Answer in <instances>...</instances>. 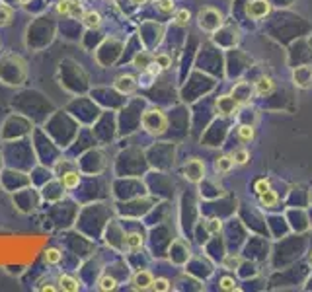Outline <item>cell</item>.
<instances>
[{
    "label": "cell",
    "instance_id": "cell-1",
    "mask_svg": "<svg viewBox=\"0 0 312 292\" xmlns=\"http://www.w3.org/2000/svg\"><path fill=\"white\" fill-rule=\"evenodd\" d=\"M143 127L147 129V133L158 137L168 129V119L160 109H149L143 115Z\"/></svg>",
    "mask_w": 312,
    "mask_h": 292
},
{
    "label": "cell",
    "instance_id": "cell-2",
    "mask_svg": "<svg viewBox=\"0 0 312 292\" xmlns=\"http://www.w3.org/2000/svg\"><path fill=\"white\" fill-rule=\"evenodd\" d=\"M184 174L191 183H199L205 175V164L199 158H191V160H187V164L184 168Z\"/></svg>",
    "mask_w": 312,
    "mask_h": 292
},
{
    "label": "cell",
    "instance_id": "cell-3",
    "mask_svg": "<svg viewBox=\"0 0 312 292\" xmlns=\"http://www.w3.org/2000/svg\"><path fill=\"white\" fill-rule=\"evenodd\" d=\"M238 107H240V103L232 96H220V97H217V101H215V109H217V113H220L222 117L234 115V113L238 111Z\"/></svg>",
    "mask_w": 312,
    "mask_h": 292
},
{
    "label": "cell",
    "instance_id": "cell-4",
    "mask_svg": "<svg viewBox=\"0 0 312 292\" xmlns=\"http://www.w3.org/2000/svg\"><path fill=\"white\" fill-rule=\"evenodd\" d=\"M269 12H271V4L267 0H250L246 4V14L252 20H261V18L269 16Z\"/></svg>",
    "mask_w": 312,
    "mask_h": 292
},
{
    "label": "cell",
    "instance_id": "cell-5",
    "mask_svg": "<svg viewBox=\"0 0 312 292\" xmlns=\"http://www.w3.org/2000/svg\"><path fill=\"white\" fill-rule=\"evenodd\" d=\"M57 14L61 16H70V18H80L84 14L82 4L78 0H59L57 4Z\"/></svg>",
    "mask_w": 312,
    "mask_h": 292
},
{
    "label": "cell",
    "instance_id": "cell-6",
    "mask_svg": "<svg viewBox=\"0 0 312 292\" xmlns=\"http://www.w3.org/2000/svg\"><path fill=\"white\" fill-rule=\"evenodd\" d=\"M254 94H256V90H254V86L248 84V82H238V84L232 88V97H234L240 105H242V103H248Z\"/></svg>",
    "mask_w": 312,
    "mask_h": 292
},
{
    "label": "cell",
    "instance_id": "cell-7",
    "mask_svg": "<svg viewBox=\"0 0 312 292\" xmlns=\"http://www.w3.org/2000/svg\"><path fill=\"white\" fill-rule=\"evenodd\" d=\"M137 86H139V82L131 74H121L115 78V90L121 94H133L137 90Z\"/></svg>",
    "mask_w": 312,
    "mask_h": 292
},
{
    "label": "cell",
    "instance_id": "cell-8",
    "mask_svg": "<svg viewBox=\"0 0 312 292\" xmlns=\"http://www.w3.org/2000/svg\"><path fill=\"white\" fill-rule=\"evenodd\" d=\"M295 86L299 88H311L312 86V66H299L293 70Z\"/></svg>",
    "mask_w": 312,
    "mask_h": 292
},
{
    "label": "cell",
    "instance_id": "cell-9",
    "mask_svg": "<svg viewBox=\"0 0 312 292\" xmlns=\"http://www.w3.org/2000/svg\"><path fill=\"white\" fill-rule=\"evenodd\" d=\"M155 283V277L151 271H139L135 277H133V289L135 291H151Z\"/></svg>",
    "mask_w": 312,
    "mask_h": 292
},
{
    "label": "cell",
    "instance_id": "cell-10",
    "mask_svg": "<svg viewBox=\"0 0 312 292\" xmlns=\"http://www.w3.org/2000/svg\"><path fill=\"white\" fill-rule=\"evenodd\" d=\"M80 20H82V24H84L88 29H98V28L102 26V16H100V12H96V10L84 12V14L80 16Z\"/></svg>",
    "mask_w": 312,
    "mask_h": 292
},
{
    "label": "cell",
    "instance_id": "cell-11",
    "mask_svg": "<svg viewBox=\"0 0 312 292\" xmlns=\"http://www.w3.org/2000/svg\"><path fill=\"white\" fill-rule=\"evenodd\" d=\"M59 289L64 292H76L80 289V285H78V281H76L74 277H70V275H61V277H59Z\"/></svg>",
    "mask_w": 312,
    "mask_h": 292
},
{
    "label": "cell",
    "instance_id": "cell-12",
    "mask_svg": "<svg viewBox=\"0 0 312 292\" xmlns=\"http://www.w3.org/2000/svg\"><path fill=\"white\" fill-rule=\"evenodd\" d=\"M273 88H275V84H273V80L269 76H261L260 80L254 84V90H256L258 96H265V94L273 92Z\"/></svg>",
    "mask_w": 312,
    "mask_h": 292
},
{
    "label": "cell",
    "instance_id": "cell-13",
    "mask_svg": "<svg viewBox=\"0 0 312 292\" xmlns=\"http://www.w3.org/2000/svg\"><path fill=\"white\" fill-rule=\"evenodd\" d=\"M232 168H234V160H232V156H220V158H217V160H215V170H217V172H220V174H228Z\"/></svg>",
    "mask_w": 312,
    "mask_h": 292
},
{
    "label": "cell",
    "instance_id": "cell-14",
    "mask_svg": "<svg viewBox=\"0 0 312 292\" xmlns=\"http://www.w3.org/2000/svg\"><path fill=\"white\" fill-rule=\"evenodd\" d=\"M143 236L141 234H137V232H131V234H127V238H125V245H127V249L129 251H137V249H141L143 247Z\"/></svg>",
    "mask_w": 312,
    "mask_h": 292
},
{
    "label": "cell",
    "instance_id": "cell-15",
    "mask_svg": "<svg viewBox=\"0 0 312 292\" xmlns=\"http://www.w3.org/2000/svg\"><path fill=\"white\" fill-rule=\"evenodd\" d=\"M78 183H80V174L78 172L70 170V172L62 174V185L66 189H74V187H78Z\"/></svg>",
    "mask_w": 312,
    "mask_h": 292
},
{
    "label": "cell",
    "instance_id": "cell-16",
    "mask_svg": "<svg viewBox=\"0 0 312 292\" xmlns=\"http://www.w3.org/2000/svg\"><path fill=\"white\" fill-rule=\"evenodd\" d=\"M117 289V281L113 279V277H109V275H104V277H100L98 279V291L102 292H111Z\"/></svg>",
    "mask_w": 312,
    "mask_h": 292
},
{
    "label": "cell",
    "instance_id": "cell-17",
    "mask_svg": "<svg viewBox=\"0 0 312 292\" xmlns=\"http://www.w3.org/2000/svg\"><path fill=\"white\" fill-rule=\"evenodd\" d=\"M254 137H256V131H254L252 125H240V127H238V139H240L242 143H252Z\"/></svg>",
    "mask_w": 312,
    "mask_h": 292
},
{
    "label": "cell",
    "instance_id": "cell-18",
    "mask_svg": "<svg viewBox=\"0 0 312 292\" xmlns=\"http://www.w3.org/2000/svg\"><path fill=\"white\" fill-rule=\"evenodd\" d=\"M277 201H279V197H277V193H275L273 189H269V191H265L263 195H260L261 206H265V208L275 206V204H277Z\"/></svg>",
    "mask_w": 312,
    "mask_h": 292
},
{
    "label": "cell",
    "instance_id": "cell-19",
    "mask_svg": "<svg viewBox=\"0 0 312 292\" xmlns=\"http://www.w3.org/2000/svg\"><path fill=\"white\" fill-rule=\"evenodd\" d=\"M153 60H155V55H151V53H139V55L135 57V66H137L139 70H145Z\"/></svg>",
    "mask_w": 312,
    "mask_h": 292
},
{
    "label": "cell",
    "instance_id": "cell-20",
    "mask_svg": "<svg viewBox=\"0 0 312 292\" xmlns=\"http://www.w3.org/2000/svg\"><path fill=\"white\" fill-rule=\"evenodd\" d=\"M240 263H242V257H240V255H232V253L222 259V267H224L226 271H236V269L240 267Z\"/></svg>",
    "mask_w": 312,
    "mask_h": 292
},
{
    "label": "cell",
    "instance_id": "cell-21",
    "mask_svg": "<svg viewBox=\"0 0 312 292\" xmlns=\"http://www.w3.org/2000/svg\"><path fill=\"white\" fill-rule=\"evenodd\" d=\"M12 18H14L12 8H10V6H6V4H0V28L10 26V24H12Z\"/></svg>",
    "mask_w": 312,
    "mask_h": 292
},
{
    "label": "cell",
    "instance_id": "cell-22",
    "mask_svg": "<svg viewBox=\"0 0 312 292\" xmlns=\"http://www.w3.org/2000/svg\"><path fill=\"white\" fill-rule=\"evenodd\" d=\"M61 259H62L61 249H57V247H49V249L45 251V263H47V265H59V263H61Z\"/></svg>",
    "mask_w": 312,
    "mask_h": 292
},
{
    "label": "cell",
    "instance_id": "cell-23",
    "mask_svg": "<svg viewBox=\"0 0 312 292\" xmlns=\"http://www.w3.org/2000/svg\"><path fill=\"white\" fill-rule=\"evenodd\" d=\"M232 160H234V166H244L250 160V154H248V150L238 148V150L232 152Z\"/></svg>",
    "mask_w": 312,
    "mask_h": 292
},
{
    "label": "cell",
    "instance_id": "cell-24",
    "mask_svg": "<svg viewBox=\"0 0 312 292\" xmlns=\"http://www.w3.org/2000/svg\"><path fill=\"white\" fill-rule=\"evenodd\" d=\"M189 18H191V14H189L187 8H182V10H178V12L174 14V22H176L178 26H187V24H189Z\"/></svg>",
    "mask_w": 312,
    "mask_h": 292
},
{
    "label": "cell",
    "instance_id": "cell-25",
    "mask_svg": "<svg viewBox=\"0 0 312 292\" xmlns=\"http://www.w3.org/2000/svg\"><path fill=\"white\" fill-rule=\"evenodd\" d=\"M170 289H172V287H170V281L164 279V277L155 279V283H153V287H151V291H155V292H168Z\"/></svg>",
    "mask_w": 312,
    "mask_h": 292
},
{
    "label": "cell",
    "instance_id": "cell-26",
    "mask_svg": "<svg viewBox=\"0 0 312 292\" xmlns=\"http://www.w3.org/2000/svg\"><path fill=\"white\" fill-rule=\"evenodd\" d=\"M155 62H158V66H160L162 70H166V68L172 66V58H170L166 53H158V55H155Z\"/></svg>",
    "mask_w": 312,
    "mask_h": 292
},
{
    "label": "cell",
    "instance_id": "cell-27",
    "mask_svg": "<svg viewBox=\"0 0 312 292\" xmlns=\"http://www.w3.org/2000/svg\"><path fill=\"white\" fill-rule=\"evenodd\" d=\"M269 189H271V181L265 179V177H263V179H258L256 185H254V191L258 195H263L265 191H269Z\"/></svg>",
    "mask_w": 312,
    "mask_h": 292
},
{
    "label": "cell",
    "instance_id": "cell-28",
    "mask_svg": "<svg viewBox=\"0 0 312 292\" xmlns=\"http://www.w3.org/2000/svg\"><path fill=\"white\" fill-rule=\"evenodd\" d=\"M220 289L222 291H238V287H236V283H234L232 277H222L220 279Z\"/></svg>",
    "mask_w": 312,
    "mask_h": 292
},
{
    "label": "cell",
    "instance_id": "cell-29",
    "mask_svg": "<svg viewBox=\"0 0 312 292\" xmlns=\"http://www.w3.org/2000/svg\"><path fill=\"white\" fill-rule=\"evenodd\" d=\"M156 4L160 8V12H164V14L174 12V0H156Z\"/></svg>",
    "mask_w": 312,
    "mask_h": 292
},
{
    "label": "cell",
    "instance_id": "cell-30",
    "mask_svg": "<svg viewBox=\"0 0 312 292\" xmlns=\"http://www.w3.org/2000/svg\"><path fill=\"white\" fill-rule=\"evenodd\" d=\"M205 228H207L209 234H218V232H220V228H222V224H220V220H217V218H211Z\"/></svg>",
    "mask_w": 312,
    "mask_h": 292
},
{
    "label": "cell",
    "instance_id": "cell-31",
    "mask_svg": "<svg viewBox=\"0 0 312 292\" xmlns=\"http://www.w3.org/2000/svg\"><path fill=\"white\" fill-rule=\"evenodd\" d=\"M39 291H43V292H55V291H57V287H51V285H47V287H39Z\"/></svg>",
    "mask_w": 312,
    "mask_h": 292
},
{
    "label": "cell",
    "instance_id": "cell-32",
    "mask_svg": "<svg viewBox=\"0 0 312 292\" xmlns=\"http://www.w3.org/2000/svg\"><path fill=\"white\" fill-rule=\"evenodd\" d=\"M145 2H149V0H133V4H145Z\"/></svg>",
    "mask_w": 312,
    "mask_h": 292
},
{
    "label": "cell",
    "instance_id": "cell-33",
    "mask_svg": "<svg viewBox=\"0 0 312 292\" xmlns=\"http://www.w3.org/2000/svg\"><path fill=\"white\" fill-rule=\"evenodd\" d=\"M16 2H18V4H30L31 0H16Z\"/></svg>",
    "mask_w": 312,
    "mask_h": 292
},
{
    "label": "cell",
    "instance_id": "cell-34",
    "mask_svg": "<svg viewBox=\"0 0 312 292\" xmlns=\"http://www.w3.org/2000/svg\"><path fill=\"white\" fill-rule=\"evenodd\" d=\"M309 261H311V265H312V251H311V255H309Z\"/></svg>",
    "mask_w": 312,
    "mask_h": 292
}]
</instances>
